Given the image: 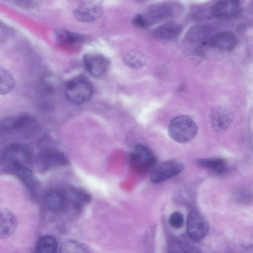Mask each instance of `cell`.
<instances>
[{
  "label": "cell",
  "instance_id": "3957f363",
  "mask_svg": "<svg viewBox=\"0 0 253 253\" xmlns=\"http://www.w3.org/2000/svg\"><path fill=\"white\" fill-rule=\"evenodd\" d=\"M92 93L91 84L83 77H77L69 81L65 91L67 100L75 105L86 103L91 97Z\"/></svg>",
  "mask_w": 253,
  "mask_h": 253
},
{
  "label": "cell",
  "instance_id": "6da1fadb",
  "mask_svg": "<svg viewBox=\"0 0 253 253\" xmlns=\"http://www.w3.org/2000/svg\"><path fill=\"white\" fill-rule=\"evenodd\" d=\"M197 126L195 122L187 116H179L174 118L169 126V137L179 143L191 141L196 135Z\"/></svg>",
  "mask_w": 253,
  "mask_h": 253
},
{
  "label": "cell",
  "instance_id": "4fadbf2b",
  "mask_svg": "<svg viewBox=\"0 0 253 253\" xmlns=\"http://www.w3.org/2000/svg\"><path fill=\"white\" fill-rule=\"evenodd\" d=\"M207 43L213 48L222 51L232 49L236 45L237 39L232 32L225 31L218 33L211 37Z\"/></svg>",
  "mask_w": 253,
  "mask_h": 253
},
{
  "label": "cell",
  "instance_id": "f1b7e54d",
  "mask_svg": "<svg viewBox=\"0 0 253 253\" xmlns=\"http://www.w3.org/2000/svg\"><path fill=\"white\" fill-rule=\"evenodd\" d=\"M133 23L136 27L144 28L148 26V20L145 16L137 14L133 18Z\"/></svg>",
  "mask_w": 253,
  "mask_h": 253
},
{
  "label": "cell",
  "instance_id": "ffe728a7",
  "mask_svg": "<svg viewBox=\"0 0 253 253\" xmlns=\"http://www.w3.org/2000/svg\"><path fill=\"white\" fill-rule=\"evenodd\" d=\"M64 193L67 204L70 203L76 208H80L88 203L90 199V197L88 193L77 188H70L65 193Z\"/></svg>",
  "mask_w": 253,
  "mask_h": 253
},
{
  "label": "cell",
  "instance_id": "7402d4cb",
  "mask_svg": "<svg viewBox=\"0 0 253 253\" xmlns=\"http://www.w3.org/2000/svg\"><path fill=\"white\" fill-rule=\"evenodd\" d=\"M14 172L31 194H34L35 185L33 175L30 169L27 167H22L17 169Z\"/></svg>",
  "mask_w": 253,
  "mask_h": 253
},
{
  "label": "cell",
  "instance_id": "d4e9b609",
  "mask_svg": "<svg viewBox=\"0 0 253 253\" xmlns=\"http://www.w3.org/2000/svg\"><path fill=\"white\" fill-rule=\"evenodd\" d=\"M209 31V29L206 26H197L190 30L188 37L192 41H205L207 39Z\"/></svg>",
  "mask_w": 253,
  "mask_h": 253
},
{
  "label": "cell",
  "instance_id": "30bf717a",
  "mask_svg": "<svg viewBox=\"0 0 253 253\" xmlns=\"http://www.w3.org/2000/svg\"><path fill=\"white\" fill-rule=\"evenodd\" d=\"M42 203L46 210L53 213L63 211L68 205L64 193L55 189H50L45 193Z\"/></svg>",
  "mask_w": 253,
  "mask_h": 253
},
{
  "label": "cell",
  "instance_id": "ac0fdd59",
  "mask_svg": "<svg viewBox=\"0 0 253 253\" xmlns=\"http://www.w3.org/2000/svg\"><path fill=\"white\" fill-rule=\"evenodd\" d=\"M181 32V27L174 23L163 24L156 28L153 31L155 37L162 40H172L177 38Z\"/></svg>",
  "mask_w": 253,
  "mask_h": 253
},
{
  "label": "cell",
  "instance_id": "83f0119b",
  "mask_svg": "<svg viewBox=\"0 0 253 253\" xmlns=\"http://www.w3.org/2000/svg\"><path fill=\"white\" fill-rule=\"evenodd\" d=\"M126 61L127 65L133 68H138L143 66L145 62L144 58L137 54H130L126 57Z\"/></svg>",
  "mask_w": 253,
  "mask_h": 253
},
{
  "label": "cell",
  "instance_id": "44dd1931",
  "mask_svg": "<svg viewBox=\"0 0 253 253\" xmlns=\"http://www.w3.org/2000/svg\"><path fill=\"white\" fill-rule=\"evenodd\" d=\"M57 42L61 44L70 45L82 42L84 40L83 36L69 30L59 29L55 31Z\"/></svg>",
  "mask_w": 253,
  "mask_h": 253
},
{
  "label": "cell",
  "instance_id": "2e32d148",
  "mask_svg": "<svg viewBox=\"0 0 253 253\" xmlns=\"http://www.w3.org/2000/svg\"><path fill=\"white\" fill-rule=\"evenodd\" d=\"M17 221L12 212L6 209L0 210V239L11 235L15 231Z\"/></svg>",
  "mask_w": 253,
  "mask_h": 253
},
{
  "label": "cell",
  "instance_id": "5bb4252c",
  "mask_svg": "<svg viewBox=\"0 0 253 253\" xmlns=\"http://www.w3.org/2000/svg\"><path fill=\"white\" fill-rule=\"evenodd\" d=\"M102 13V8L97 4L90 1L81 3L76 8L74 14L81 22L90 23L97 19Z\"/></svg>",
  "mask_w": 253,
  "mask_h": 253
},
{
  "label": "cell",
  "instance_id": "7c38bea8",
  "mask_svg": "<svg viewBox=\"0 0 253 253\" xmlns=\"http://www.w3.org/2000/svg\"><path fill=\"white\" fill-rule=\"evenodd\" d=\"M68 162L63 153L52 150L42 152L37 159L38 166L40 170L43 171L66 165Z\"/></svg>",
  "mask_w": 253,
  "mask_h": 253
},
{
  "label": "cell",
  "instance_id": "4316f807",
  "mask_svg": "<svg viewBox=\"0 0 253 253\" xmlns=\"http://www.w3.org/2000/svg\"><path fill=\"white\" fill-rule=\"evenodd\" d=\"M85 249L81 244L75 242H66L61 247V252H85Z\"/></svg>",
  "mask_w": 253,
  "mask_h": 253
},
{
  "label": "cell",
  "instance_id": "cb8c5ba5",
  "mask_svg": "<svg viewBox=\"0 0 253 253\" xmlns=\"http://www.w3.org/2000/svg\"><path fill=\"white\" fill-rule=\"evenodd\" d=\"M14 85L15 80L11 73L0 68V95L9 93Z\"/></svg>",
  "mask_w": 253,
  "mask_h": 253
},
{
  "label": "cell",
  "instance_id": "52a82bcc",
  "mask_svg": "<svg viewBox=\"0 0 253 253\" xmlns=\"http://www.w3.org/2000/svg\"><path fill=\"white\" fill-rule=\"evenodd\" d=\"M181 5L175 2L167 1L150 5L147 15L152 20L161 21L178 16L182 11Z\"/></svg>",
  "mask_w": 253,
  "mask_h": 253
},
{
  "label": "cell",
  "instance_id": "5b68a950",
  "mask_svg": "<svg viewBox=\"0 0 253 253\" xmlns=\"http://www.w3.org/2000/svg\"><path fill=\"white\" fill-rule=\"evenodd\" d=\"M156 157L148 148L142 145L136 146L129 155V163L131 169L139 173L146 172L156 164Z\"/></svg>",
  "mask_w": 253,
  "mask_h": 253
},
{
  "label": "cell",
  "instance_id": "277c9868",
  "mask_svg": "<svg viewBox=\"0 0 253 253\" xmlns=\"http://www.w3.org/2000/svg\"><path fill=\"white\" fill-rule=\"evenodd\" d=\"M31 160V154L29 149L19 144L8 146L2 156L3 165L13 172L20 167H27Z\"/></svg>",
  "mask_w": 253,
  "mask_h": 253
},
{
  "label": "cell",
  "instance_id": "603a6c76",
  "mask_svg": "<svg viewBox=\"0 0 253 253\" xmlns=\"http://www.w3.org/2000/svg\"><path fill=\"white\" fill-rule=\"evenodd\" d=\"M57 249L55 239L50 236L41 238L36 245V252L38 253H54Z\"/></svg>",
  "mask_w": 253,
  "mask_h": 253
},
{
  "label": "cell",
  "instance_id": "ba28073f",
  "mask_svg": "<svg viewBox=\"0 0 253 253\" xmlns=\"http://www.w3.org/2000/svg\"><path fill=\"white\" fill-rule=\"evenodd\" d=\"M209 231V224L201 213L192 211L187 218V234L191 239L198 241L205 238Z\"/></svg>",
  "mask_w": 253,
  "mask_h": 253
},
{
  "label": "cell",
  "instance_id": "8992f818",
  "mask_svg": "<svg viewBox=\"0 0 253 253\" xmlns=\"http://www.w3.org/2000/svg\"><path fill=\"white\" fill-rule=\"evenodd\" d=\"M184 168L182 163L174 160L156 163L150 170V177L153 182L161 183L177 175Z\"/></svg>",
  "mask_w": 253,
  "mask_h": 253
},
{
  "label": "cell",
  "instance_id": "7a4b0ae2",
  "mask_svg": "<svg viewBox=\"0 0 253 253\" xmlns=\"http://www.w3.org/2000/svg\"><path fill=\"white\" fill-rule=\"evenodd\" d=\"M37 127L36 119L27 114L6 117L0 120L1 133H27L35 130Z\"/></svg>",
  "mask_w": 253,
  "mask_h": 253
},
{
  "label": "cell",
  "instance_id": "8fae6325",
  "mask_svg": "<svg viewBox=\"0 0 253 253\" xmlns=\"http://www.w3.org/2000/svg\"><path fill=\"white\" fill-rule=\"evenodd\" d=\"M85 69L92 76L98 78L103 75L108 66V60L98 53H87L83 57Z\"/></svg>",
  "mask_w": 253,
  "mask_h": 253
},
{
  "label": "cell",
  "instance_id": "484cf974",
  "mask_svg": "<svg viewBox=\"0 0 253 253\" xmlns=\"http://www.w3.org/2000/svg\"><path fill=\"white\" fill-rule=\"evenodd\" d=\"M183 214L179 211L172 212L169 216L168 222L169 225L174 229H179L184 224Z\"/></svg>",
  "mask_w": 253,
  "mask_h": 253
},
{
  "label": "cell",
  "instance_id": "9c48e42d",
  "mask_svg": "<svg viewBox=\"0 0 253 253\" xmlns=\"http://www.w3.org/2000/svg\"><path fill=\"white\" fill-rule=\"evenodd\" d=\"M210 122L212 128L217 132H220L228 128L233 119L232 111L223 106H216L211 110Z\"/></svg>",
  "mask_w": 253,
  "mask_h": 253
},
{
  "label": "cell",
  "instance_id": "9a60e30c",
  "mask_svg": "<svg viewBox=\"0 0 253 253\" xmlns=\"http://www.w3.org/2000/svg\"><path fill=\"white\" fill-rule=\"evenodd\" d=\"M240 9L238 0H220L214 5L213 13L217 19L228 20L235 18Z\"/></svg>",
  "mask_w": 253,
  "mask_h": 253
},
{
  "label": "cell",
  "instance_id": "e0dca14e",
  "mask_svg": "<svg viewBox=\"0 0 253 253\" xmlns=\"http://www.w3.org/2000/svg\"><path fill=\"white\" fill-rule=\"evenodd\" d=\"M194 163L198 167L207 169L215 174H222L227 169L226 160L221 158L198 159Z\"/></svg>",
  "mask_w": 253,
  "mask_h": 253
},
{
  "label": "cell",
  "instance_id": "d6986e66",
  "mask_svg": "<svg viewBox=\"0 0 253 253\" xmlns=\"http://www.w3.org/2000/svg\"><path fill=\"white\" fill-rule=\"evenodd\" d=\"M196 242L190 238L189 239L182 238L177 240L169 245V252L174 253H199L201 252V249Z\"/></svg>",
  "mask_w": 253,
  "mask_h": 253
}]
</instances>
